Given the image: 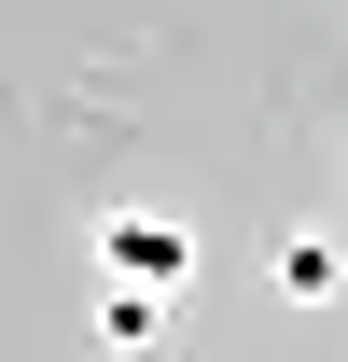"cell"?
Listing matches in <instances>:
<instances>
[{
    "label": "cell",
    "mask_w": 348,
    "mask_h": 362,
    "mask_svg": "<svg viewBox=\"0 0 348 362\" xmlns=\"http://www.w3.org/2000/svg\"><path fill=\"white\" fill-rule=\"evenodd\" d=\"M98 349H168V293L153 279H112L98 293Z\"/></svg>",
    "instance_id": "obj_3"
},
{
    "label": "cell",
    "mask_w": 348,
    "mask_h": 362,
    "mask_svg": "<svg viewBox=\"0 0 348 362\" xmlns=\"http://www.w3.org/2000/svg\"><path fill=\"white\" fill-rule=\"evenodd\" d=\"M265 279H279V307H335V293H348V237L335 223H293Z\"/></svg>",
    "instance_id": "obj_2"
},
{
    "label": "cell",
    "mask_w": 348,
    "mask_h": 362,
    "mask_svg": "<svg viewBox=\"0 0 348 362\" xmlns=\"http://www.w3.org/2000/svg\"><path fill=\"white\" fill-rule=\"evenodd\" d=\"M98 265H112V279H153V293H181V279H195V237H181L168 209H112V223H98Z\"/></svg>",
    "instance_id": "obj_1"
}]
</instances>
